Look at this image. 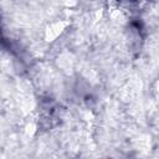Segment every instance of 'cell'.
<instances>
[{
	"mask_svg": "<svg viewBox=\"0 0 159 159\" xmlns=\"http://www.w3.org/2000/svg\"><path fill=\"white\" fill-rule=\"evenodd\" d=\"M67 26V22L66 21H60V22H56V24H52L51 26L47 27L46 32H45V37L47 41H53L63 30L65 27Z\"/></svg>",
	"mask_w": 159,
	"mask_h": 159,
	"instance_id": "obj_1",
	"label": "cell"
},
{
	"mask_svg": "<svg viewBox=\"0 0 159 159\" xmlns=\"http://www.w3.org/2000/svg\"><path fill=\"white\" fill-rule=\"evenodd\" d=\"M111 19L114 21V22H123L124 21V16L123 14L119 11V10H114L111 12Z\"/></svg>",
	"mask_w": 159,
	"mask_h": 159,
	"instance_id": "obj_2",
	"label": "cell"
},
{
	"mask_svg": "<svg viewBox=\"0 0 159 159\" xmlns=\"http://www.w3.org/2000/svg\"><path fill=\"white\" fill-rule=\"evenodd\" d=\"M35 129H36V127H35V124H32V123H30V124L26 125V133H27L29 135H32V134L35 133Z\"/></svg>",
	"mask_w": 159,
	"mask_h": 159,
	"instance_id": "obj_3",
	"label": "cell"
},
{
	"mask_svg": "<svg viewBox=\"0 0 159 159\" xmlns=\"http://www.w3.org/2000/svg\"><path fill=\"white\" fill-rule=\"evenodd\" d=\"M158 91H159V83H158Z\"/></svg>",
	"mask_w": 159,
	"mask_h": 159,
	"instance_id": "obj_4",
	"label": "cell"
}]
</instances>
